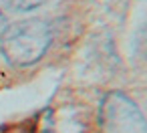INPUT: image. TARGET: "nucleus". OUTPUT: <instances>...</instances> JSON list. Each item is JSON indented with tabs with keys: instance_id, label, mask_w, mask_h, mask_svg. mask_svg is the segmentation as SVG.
I'll use <instances>...</instances> for the list:
<instances>
[{
	"instance_id": "1",
	"label": "nucleus",
	"mask_w": 147,
	"mask_h": 133,
	"mask_svg": "<svg viewBox=\"0 0 147 133\" xmlns=\"http://www.w3.org/2000/svg\"><path fill=\"white\" fill-rule=\"evenodd\" d=\"M53 43L51 26L40 18L8 24L0 34V51L12 67H28L45 57Z\"/></svg>"
},
{
	"instance_id": "2",
	"label": "nucleus",
	"mask_w": 147,
	"mask_h": 133,
	"mask_svg": "<svg viewBox=\"0 0 147 133\" xmlns=\"http://www.w3.org/2000/svg\"><path fill=\"white\" fill-rule=\"evenodd\" d=\"M101 133H147V117L121 91H109L99 103Z\"/></svg>"
},
{
	"instance_id": "3",
	"label": "nucleus",
	"mask_w": 147,
	"mask_h": 133,
	"mask_svg": "<svg viewBox=\"0 0 147 133\" xmlns=\"http://www.w3.org/2000/svg\"><path fill=\"white\" fill-rule=\"evenodd\" d=\"M47 2H49V0H10V8L18 10V12H30V10L40 8Z\"/></svg>"
},
{
	"instance_id": "4",
	"label": "nucleus",
	"mask_w": 147,
	"mask_h": 133,
	"mask_svg": "<svg viewBox=\"0 0 147 133\" xmlns=\"http://www.w3.org/2000/svg\"><path fill=\"white\" fill-rule=\"evenodd\" d=\"M135 49H137L139 57L147 61V22L139 28V32L135 36Z\"/></svg>"
},
{
	"instance_id": "5",
	"label": "nucleus",
	"mask_w": 147,
	"mask_h": 133,
	"mask_svg": "<svg viewBox=\"0 0 147 133\" xmlns=\"http://www.w3.org/2000/svg\"><path fill=\"white\" fill-rule=\"evenodd\" d=\"M6 26H8V18H6V10H4V6H2V2H0V34H2V32L6 30Z\"/></svg>"
}]
</instances>
